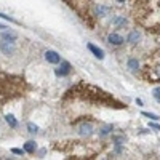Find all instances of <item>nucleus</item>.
<instances>
[{
	"label": "nucleus",
	"instance_id": "23",
	"mask_svg": "<svg viewBox=\"0 0 160 160\" xmlns=\"http://www.w3.org/2000/svg\"><path fill=\"white\" fill-rule=\"evenodd\" d=\"M0 18H3V19H10V21H13V22H15V19H13V18H10V16H7V15H3V13H0Z\"/></svg>",
	"mask_w": 160,
	"mask_h": 160
},
{
	"label": "nucleus",
	"instance_id": "6",
	"mask_svg": "<svg viewBox=\"0 0 160 160\" xmlns=\"http://www.w3.org/2000/svg\"><path fill=\"white\" fill-rule=\"evenodd\" d=\"M71 71H72L71 62H68V61H61L59 68L56 69V75H58V77H64V75H68Z\"/></svg>",
	"mask_w": 160,
	"mask_h": 160
},
{
	"label": "nucleus",
	"instance_id": "17",
	"mask_svg": "<svg viewBox=\"0 0 160 160\" xmlns=\"http://www.w3.org/2000/svg\"><path fill=\"white\" fill-rule=\"evenodd\" d=\"M139 40V34H138V31H133L130 35H128V42L130 43H136Z\"/></svg>",
	"mask_w": 160,
	"mask_h": 160
},
{
	"label": "nucleus",
	"instance_id": "7",
	"mask_svg": "<svg viewBox=\"0 0 160 160\" xmlns=\"http://www.w3.org/2000/svg\"><path fill=\"white\" fill-rule=\"evenodd\" d=\"M45 59H47L48 62H51V64H59V61H61L59 55H58L56 51H53V50H48V51L45 53Z\"/></svg>",
	"mask_w": 160,
	"mask_h": 160
},
{
	"label": "nucleus",
	"instance_id": "11",
	"mask_svg": "<svg viewBox=\"0 0 160 160\" xmlns=\"http://www.w3.org/2000/svg\"><path fill=\"white\" fill-rule=\"evenodd\" d=\"M78 131L82 133V135H91V133H93V127H91V123L83 122L82 125L78 127Z\"/></svg>",
	"mask_w": 160,
	"mask_h": 160
},
{
	"label": "nucleus",
	"instance_id": "3",
	"mask_svg": "<svg viewBox=\"0 0 160 160\" xmlns=\"http://www.w3.org/2000/svg\"><path fill=\"white\" fill-rule=\"evenodd\" d=\"M26 90H28V83L21 75L0 72V102L2 104L24 95Z\"/></svg>",
	"mask_w": 160,
	"mask_h": 160
},
{
	"label": "nucleus",
	"instance_id": "8",
	"mask_svg": "<svg viewBox=\"0 0 160 160\" xmlns=\"http://www.w3.org/2000/svg\"><path fill=\"white\" fill-rule=\"evenodd\" d=\"M16 38H18V34L13 32V31H3V32H2V42H10V43H13Z\"/></svg>",
	"mask_w": 160,
	"mask_h": 160
},
{
	"label": "nucleus",
	"instance_id": "10",
	"mask_svg": "<svg viewBox=\"0 0 160 160\" xmlns=\"http://www.w3.org/2000/svg\"><path fill=\"white\" fill-rule=\"evenodd\" d=\"M87 47H88V50H90V51H91V53H93V55H95L96 58H99V59H102V58H104V51H102L99 47L93 45V43H88Z\"/></svg>",
	"mask_w": 160,
	"mask_h": 160
},
{
	"label": "nucleus",
	"instance_id": "4",
	"mask_svg": "<svg viewBox=\"0 0 160 160\" xmlns=\"http://www.w3.org/2000/svg\"><path fill=\"white\" fill-rule=\"evenodd\" d=\"M141 75L148 80V82H160V50L155 51L154 55L148 59L144 64Z\"/></svg>",
	"mask_w": 160,
	"mask_h": 160
},
{
	"label": "nucleus",
	"instance_id": "22",
	"mask_svg": "<svg viewBox=\"0 0 160 160\" xmlns=\"http://www.w3.org/2000/svg\"><path fill=\"white\" fill-rule=\"evenodd\" d=\"M11 152H13V154H16V155H22V154H24L22 149H11Z\"/></svg>",
	"mask_w": 160,
	"mask_h": 160
},
{
	"label": "nucleus",
	"instance_id": "12",
	"mask_svg": "<svg viewBox=\"0 0 160 160\" xmlns=\"http://www.w3.org/2000/svg\"><path fill=\"white\" fill-rule=\"evenodd\" d=\"M108 13H109V8H108V7H104V5L95 7V15H96L98 18H102L104 15H108Z\"/></svg>",
	"mask_w": 160,
	"mask_h": 160
},
{
	"label": "nucleus",
	"instance_id": "9",
	"mask_svg": "<svg viewBox=\"0 0 160 160\" xmlns=\"http://www.w3.org/2000/svg\"><path fill=\"white\" fill-rule=\"evenodd\" d=\"M0 50L3 51V55H13V51H15V43L2 42V43H0Z\"/></svg>",
	"mask_w": 160,
	"mask_h": 160
},
{
	"label": "nucleus",
	"instance_id": "2",
	"mask_svg": "<svg viewBox=\"0 0 160 160\" xmlns=\"http://www.w3.org/2000/svg\"><path fill=\"white\" fill-rule=\"evenodd\" d=\"M133 16L141 28L148 31H160V3L158 2H136Z\"/></svg>",
	"mask_w": 160,
	"mask_h": 160
},
{
	"label": "nucleus",
	"instance_id": "15",
	"mask_svg": "<svg viewBox=\"0 0 160 160\" xmlns=\"http://www.w3.org/2000/svg\"><path fill=\"white\" fill-rule=\"evenodd\" d=\"M5 118H7V123L11 127V128H16L18 127V122H16V118H15V115H11V114H7L5 115Z\"/></svg>",
	"mask_w": 160,
	"mask_h": 160
},
{
	"label": "nucleus",
	"instance_id": "21",
	"mask_svg": "<svg viewBox=\"0 0 160 160\" xmlns=\"http://www.w3.org/2000/svg\"><path fill=\"white\" fill-rule=\"evenodd\" d=\"M154 96H155L157 101H160V88H155L154 90Z\"/></svg>",
	"mask_w": 160,
	"mask_h": 160
},
{
	"label": "nucleus",
	"instance_id": "18",
	"mask_svg": "<svg viewBox=\"0 0 160 160\" xmlns=\"http://www.w3.org/2000/svg\"><path fill=\"white\" fill-rule=\"evenodd\" d=\"M128 66H130V69H138L139 68V64H138L136 59H130L128 61Z\"/></svg>",
	"mask_w": 160,
	"mask_h": 160
},
{
	"label": "nucleus",
	"instance_id": "25",
	"mask_svg": "<svg viewBox=\"0 0 160 160\" xmlns=\"http://www.w3.org/2000/svg\"><path fill=\"white\" fill-rule=\"evenodd\" d=\"M7 29V26L5 24H0V31H5Z\"/></svg>",
	"mask_w": 160,
	"mask_h": 160
},
{
	"label": "nucleus",
	"instance_id": "16",
	"mask_svg": "<svg viewBox=\"0 0 160 160\" xmlns=\"http://www.w3.org/2000/svg\"><path fill=\"white\" fill-rule=\"evenodd\" d=\"M112 24H114V26H117V28H122V26H125V24H127V19H125V18H122V16H115V18L112 19Z\"/></svg>",
	"mask_w": 160,
	"mask_h": 160
},
{
	"label": "nucleus",
	"instance_id": "24",
	"mask_svg": "<svg viewBox=\"0 0 160 160\" xmlns=\"http://www.w3.org/2000/svg\"><path fill=\"white\" fill-rule=\"evenodd\" d=\"M149 127H151V128H154V130H160V125H157V123H154V122H152V123H149Z\"/></svg>",
	"mask_w": 160,
	"mask_h": 160
},
{
	"label": "nucleus",
	"instance_id": "1",
	"mask_svg": "<svg viewBox=\"0 0 160 160\" xmlns=\"http://www.w3.org/2000/svg\"><path fill=\"white\" fill-rule=\"evenodd\" d=\"M69 98L80 99V101H85V102L95 104V106H106V108H115V109L125 108V104L120 102L118 99H115L111 93L104 91L99 87L85 83V82H80L66 91L64 99H69Z\"/></svg>",
	"mask_w": 160,
	"mask_h": 160
},
{
	"label": "nucleus",
	"instance_id": "20",
	"mask_svg": "<svg viewBox=\"0 0 160 160\" xmlns=\"http://www.w3.org/2000/svg\"><path fill=\"white\" fill-rule=\"evenodd\" d=\"M28 130H29L31 133H37V131H38V127L34 125V123H28Z\"/></svg>",
	"mask_w": 160,
	"mask_h": 160
},
{
	"label": "nucleus",
	"instance_id": "5",
	"mask_svg": "<svg viewBox=\"0 0 160 160\" xmlns=\"http://www.w3.org/2000/svg\"><path fill=\"white\" fill-rule=\"evenodd\" d=\"M66 3H68L77 15L90 26V28H95V19H93V15L90 11L88 2H66Z\"/></svg>",
	"mask_w": 160,
	"mask_h": 160
},
{
	"label": "nucleus",
	"instance_id": "14",
	"mask_svg": "<svg viewBox=\"0 0 160 160\" xmlns=\"http://www.w3.org/2000/svg\"><path fill=\"white\" fill-rule=\"evenodd\" d=\"M35 148H37V146H35V142H34V141H28V142L24 144V152L34 154V152H35Z\"/></svg>",
	"mask_w": 160,
	"mask_h": 160
},
{
	"label": "nucleus",
	"instance_id": "13",
	"mask_svg": "<svg viewBox=\"0 0 160 160\" xmlns=\"http://www.w3.org/2000/svg\"><path fill=\"white\" fill-rule=\"evenodd\" d=\"M109 42L112 43V45H122L123 43V38H122V35H118V34H111L109 35Z\"/></svg>",
	"mask_w": 160,
	"mask_h": 160
},
{
	"label": "nucleus",
	"instance_id": "19",
	"mask_svg": "<svg viewBox=\"0 0 160 160\" xmlns=\"http://www.w3.org/2000/svg\"><path fill=\"white\" fill-rule=\"evenodd\" d=\"M142 115H144V117H148V118H151V120H158V115L151 114V112H142Z\"/></svg>",
	"mask_w": 160,
	"mask_h": 160
}]
</instances>
